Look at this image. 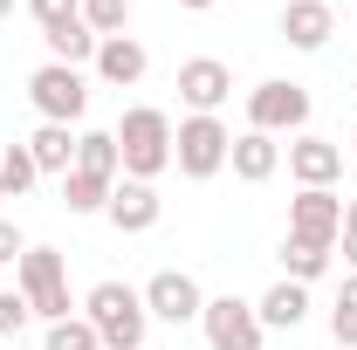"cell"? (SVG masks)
Returning <instances> with one entry per match:
<instances>
[{
  "instance_id": "6da1fadb",
  "label": "cell",
  "mask_w": 357,
  "mask_h": 350,
  "mask_svg": "<svg viewBox=\"0 0 357 350\" xmlns=\"http://www.w3.org/2000/svg\"><path fill=\"white\" fill-rule=\"evenodd\" d=\"M83 316L103 337V350H144V337H151V309L131 282H96L83 296Z\"/></svg>"
},
{
  "instance_id": "7a4b0ae2",
  "label": "cell",
  "mask_w": 357,
  "mask_h": 350,
  "mask_svg": "<svg viewBox=\"0 0 357 350\" xmlns=\"http://www.w3.org/2000/svg\"><path fill=\"white\" fill-rule=\"evenodd\" d=\"M117 165H124V178L151 185V178L172 165V117L151 110V103H131L124 124H117Z\"/></svg>"
},
{
  "instance_id": "3957f363",
  "label": "cell",
  "mask_w": 357,
  "mask_h": 350,
  "mask_svg": "<svg viewBox=\"0 0 357 350\" xmlns=\"http://www.w3.org/2000/svg\"><path fill=\"white\" fill-rule=\"evenodd\" d=\"M14 289H21V303L35 309L42 323H62L69 316V268H62L55 248H28L14 261Z\"/></svg>"
},
{
  "instance_id": "277c9868",
  "label": "cell",
  "mask_w": 357,
  "mask_h": 350,
  "mask_svg": "<svg viewBox=\"0 0 357 350\" xmlns=\"http://www.w3.org/2000/svg\"><path fill=\"white\" fill-rule=\"evenodd\" d=\"M248 131H268V137H282V131H310V89L303 83H282V76H268V83L248 89Z\"/></svg>"
},
{
  "instance_id": "5b68a950",
  "label": "cell",
  "mask_w": 357,
  "mask_h": 350,
  "mask_svg": "<svg viewBox=\"0 0 357 350\" xmlns=\"http://www.w3.org/2000/svg\"><path fill=\"white\" fill-rule=\"evenodd\" d=\"M227 151H234V131H227L220 117H185V124H172V165L185 178H213L227 165Z\"/></svg>"
},
{
  "instance_id": "8992f818",
  "label": "cell",
  "mask_w": 357,
  "mask_h": 350,
  "mask_svg": "<svg viewBox=\"0 0 357 350\" xmlns=\"http://www.w3.org/2000/svg\"><path fill=\"white\" fill-rule=\"evenodd\" d=\"M28 103L42 110V124H76V117L89 110L83 69H69V62H42V69L28 76Z\"/></svg>"
},
{
  "instance_id": "52a82bcc",
  "label": "cell",
  "mask_w": 357,
  "mask_h": 350,
  "mask_svg": "<svg viewBox=\"0 0 357 350\" xmlns=\"http://www.w3.org/2000/svg\"><path fill=\"white\" fill-rule=\"evenodd\" d=\"M199 330H206V350H261V337H268L255 303H241V296H206Z\"/></svg>"
},
{
  "instance_id": "ba28073f",
  "label": "cell",
  "mask_w": 357,
  "mask_h": 350,
  "mask_svg": "<svg viewBox=\"0 0 357 350\" xmlns=\"http://www.w3.org/2000/svg\"><path fill=\"white\" fill-rule=\"evenodd\" d=\"M344 234V199L337 185H303L289 199V241H310V248H337Z\"/></svg>"
},
{
  "instance_id": "9c48e42d",
  "label": "cell",
  "mask_w": 357,
  "mask_h": 350,
  "mask_svg": "<svg viewBox=\"0 0 357 350\" xmlns=\"http://www.w3.org/2000/svg\"><path fill=\"white\" fill-rule=\"evenodd\" d=\"M137 296H144V309H151L158 323H172V330L199 323V309H206V289H199V282H192L185 268H158V275H151V282H144Z\"/></svg>"
},
{
  "instance_id": "30bf717a",
  "label": "cell",
  "mask_w": 357,
  "mask_h": 350,
  "mask_svg": "<svg viewBox=\"0 0 357 350\" xmlns=\"http://www.w3.org/2000/svg\"><path fill=\"white\" fill-rule=\"evenodd\" d=\"M227 96H234V69H227L220 55H192V62H178V103H185L192 117H213Z\"/></svg>"
},
{
  "instance_id": "8fae6325",
  "label": "cell",
  "mask_w": 357,
  "mask_h": 350,
  "mask_svg": "<svg viewBox=\"0 0 357 350\" xmlns=\"http://www.w3.org/2000/svg\"><path fill=\"white\" fill-rule=\"evenodd\" d=\"M158 213H165V199H158L151 185H137V178H117V185H110L103 220H110L117 234H151V227H158Z\"/></svg>"
},
{
  "instance_id": "7c38bea8",
  "label": "cell",
  "mask_w": 357,
  "mask_h": 350,
  "mask_svg": "<svg viewBox=\"0 0 357 350\" xmlns=\"http://www.w3.org/2000/svg\"><path fill=\"white\" fill-rule=\"evenodd\" d=\"M289 172H296V185H337V178H344V144L303 131L289 144Z\"/></svg>"
},
{
  "instance_id": "4fadbf2b",
  "label": "cell",
  "mask_w": 357,
  "mask_h": 350,
  "mask_svg": "<svg viewBox=\"0 0 357 350\" xmlns=\"http://www.w3.org/2000/svg\"><path fill=\"white\" fill-rule=\"evenodd\" d=\"M282 35H289V48L316 55V48L337 35V14H330L323 0H289V7H282Z\"/></svg>"
},
{
  "instance_id": "5bb4252c",
  "label": "cell",
  "mask_w": 357,
  "mask_h": 350,
  "mask_svg": "<svg viewBox=\"0 0 357 350\" xmlns=\"http://www.w3.org/2000/svg\"><path fill=\"white\" fill-rule=\"evenodd\" d=\"M144 69H151L144 42H131V35H110V42H96V76H103L110 89H131V83H144Z\"/></svg>"
},
{
  "instance_id": "9a60e30c",
  "label": "cell",
  "mask_w": 357,
  "mask_h": 350,
  "mask_svg": "<svg viewBox=\"0 0 357 350\" xmlns=\"http://www.w3.org/2000/svg\"><path fill=\"white\" fill-rule=\"evenodd\" d=\"M227 165H234V178L261 185V178L282 172V144H275L268 131H241V137H234V151H227Z\"/></svg>"
},
{
  "instance_id": "2e32d148",
  "label": "cell",
  "mask_w": 357,
  "mask_h": 350,
  "mask_svg": "<svg viewBox=\"0 0 357 350\" xmlns=\"http://www.w3.org/2000/svg\"><path fill=\"white\" fill-rule=\"evenodd\" d=\"M255 316H261V330H303V316H310V289L282 275L261 303H255Z\"/></svg>"
},
{
  "instance_id": "e0dca14e",
  "label": "cell",
  "mask_w": 357,
  "mask_h": 350,
  "mask_svg": "<svg viewBox=\"0 0 357 350\" xmlns=\"http://www.w3.org/2000/svg\"><path fill=\"white\" fill-rule=\"evenodd\" d=\"M28 151H35V172H76V131L69 124H42V131L28 137Z\"/></svg>"
},
{
  "instance_id": "ac0fdd59",
  "label": "cell",
  "mask_w": 357,
  "mask_h": 350,
  "mask_svg": "<svg viewBox=\"0 0 357 350\" xmlns=\"http://www.w3.org/2000/svg\"><path fill=\"white\" fill-rule=\"evenodd\" d=\"M48 62H69V69H83L96 62V35H89V21H69V28H48Z\"/></svg>"
},
{
  "instance_id": "d6986e66",
  "label": "cell",
  "mask_w": 357,
  "mask_h": 350,
  "mask_svg": "<svg viewBox=\"0 0 357 350\" xmlns=\"http://www.w3.org/2000/svg\"><path fill=\"white\" fill-rule=\"evenodd\" d=\"M76 172H96V178H117V131H83L76 137Z\"/></svg>"
},
{
  "instance_id": "ffe728a7",
  "label": "cell",
  "mask_w": 357,
  "mask_h": 350,
  "mask_svg": "<svg viewBox=\"0 0 357 350\" xmlns=\"http://www.w3.org/2000/svg\"><path fill=\"white\" fill-rule=\"evenodd\" d=\"M110 185H117V178L69 172V178H62V206H69V213H103V206H110Z\"/></svg>"
},
{
  "instance_id": "44dd1931",
  "label": "cell",
  "mask_w": 357,
  "mask_h": 350,
  "mask_svg": "<svg viewBox=\"0 0 357 350\" xmlns=\"http://www.w3.org/2000/svg\"><path fill=\"white\" fill-rule=\"evenodd\" d=\"M35 178L42 172H35V151H28V144H7V151H0V199H21Z\"/></svg>"
},
{
  "instance_id": "7402d4cb",
  "label": "cell",
  "mask_w": 357,
  "mask_h": 350,
  "mask_svg": "<svg viewBox=\"0 0 357 350\" xmlns=\"http://www.w3.org/2000/svg\"><path fill=\"white\" fill-rule=\"evenodd\" d=\"M282 268H289V282H303V289H310L316 275L330 268V248H310V241H282Z\"/></svg>"
},
{
  "instance_id": "603a6c76",
  "label": "cell",
  "mask_w": 357,
  "mask_h": 350,
  "mask_svg": "<svg viewBox=\"0 0 357 350\" xmlns=\"http://www.w3.org/2000/svg\"><path fill=\"white\" fill-rule=\"evenodd\" d=\"M83 21H89L96 42H110V35L131 28V0H83Z\"/></svg>"
},
{
  "instance_id": "cb8c5ba5",
  "label": "cell",
  "mask_w": 357,
  "mask_h": 350,
  "mask_svg": "<svg viewBox=\"0 0 357 350\" xmlns=\"http://www.w3.org/2000/svg\"><path fill=\"white\" fill-rule=\"evenodd\" d=\"M330 337L344 350H357V275H344V289H337V303H330Z\"/></svg>"
},
{
  "instance_id": "d4e9b609",
  "label": "cell",
  "mask_w": 357,
  "mask_h": 350,
  "mask_svg": "<svg viewBox=\"0 0 357 350\" xmlns=\"http://www.w3.org/2000/svg\"><path fill=\"white\" fill-rule=\"evenodd\" d=\"M48 350H103V337L89 330V316H62L48 323Z\"/></svg>"
},
{
  "instance_id": "484cf974",
  "label": "cell",
  "mask_w": 357,
  "mask_h": 350,
  "mask_svg": "<svg viewBox=\"0 0 357 350\" xmlns=\"http://www.w3.org/2000/svg\"><path fill=\"white\" fill-rule=\"evenodd\" d=\"M28 14L42 21V35H48V28H69V21H83V0H28Z\"/></svg>"
},
{
  "instance_id": "4316f807",
  "label": "cell",
  "mask_w": 357,
  "mask_h": 350,
  "mask_svg": "<svg viewBox=\"0 0 357 350\" xmlns=\"http://www.w3.org/2000/svg\"><path fill=\"white\" fill-rule=\"evenodd\" d=\"M28 316H35V309L21 303V289H0V337H14V330H28Z\"/></svg>"
},
{
  "instance_id": "83f0119b",
  "label": "cell",
  "mask_w": 357,
  "mask_h": 350,
  "mask_svg": "<svg viewBox=\"0 0 357 350\" xmlns=\"http://www.w3.org/2000/svg\"><path fill=\"white\" fill-rule=\"evenodd\" d=\"M21 254H28V241H21V227H14V220H0V268H14Z\"/></svg>"
},
{
  "instance_id": "f1b7e54d",
  "label": "cell",
  "mask_w": 357,
  "mask_h": 350,
  "mask_svg": "<svg viewBox=\"0 0 357 350\" xmlns=\"http://www.w3.org/2000/svg\"><path fill=\"white\" fill-rule=\"evenodd\" d=\"M344 241V261H351V275H357V234H337Z\"/></svg>"
},
{
  "instance_id": "f546056e",
  "label": "cell",
  "mask_w": 357,
  "mask_h": 350,
  "mask_svg": "<svg viewBox=\"0 0 357 350\" xmlns=\"http://www.w3.org/2000/svg\"><path fill=\"white\" fill-rule=\"evenodd\" d=\"M344 234H357V199H344Z\"/></svg>"
},
{
  "instance_id": "4dcf8cb0",
  "label": "cell",
  "mask_w": 357,
  "mask_h": 350,
  "mask_svg": "<svg viewBox=\"0 0 357 350\" xmlns=\"http://www.w3.org/2000/svg\"><path fill=\"white\" fill-rule=\"evenodd\" d=\"M178 7H192V14H206V7H220V0H178Z\"/></svg>"
},
{
  "instance_id": "1f68e13d",
  "label": "cell",
  "mask_w": 357,
  "mask_h": 350,
  "mask_svg": "<svg viewBox=\"0 0 357 350\" xmlns=\"http://www.w3.org/2000/svg\"><path fill=\"white\" fill-rule=\"evenodd\" d=\"M7 14H14V0H0V21H7Z\"/></svg>"
},
{
  "instance_id": "d6a6232c",
  "label": "cell",
  "mask_w": 357,
  "mask_h": 350,
  "mask_svg": "<svg viewBox=\"0 0 357 350\" xmlns=\"http://www.w3.org/2000/svg\"><path fill=\"white\" fill-rule=\"evenodd\" d=\"M323 7H330V0H323Z\"/></svg>"
},
{
  "instance_id": "836d02e7",
  "label": "cell",
  "mask_w": 357,
  "mask_h": 350,
  "mask_svg": "<svg viewBox=\"0 0 357 350\" xmlns=\"http://www.w3.org/2000/svg\"><path fill=\"white\" fill-rule=\"evenodd\" d=\"M0 350H7V344H0Z\"/></svg>"
},
{
  "instance_id": "e575fe53",
  "label": "cell",
  "mask_w": 357,
  "mask_h": 350,
  "mask_svg": "<svg viewBox=\"0 0 357 350\" xmlns=\"http://www.w3.org/2000/svg\"><path fill=\"white\" fill-rule=\"evenodd\" d=\"M351 137H357V131H351Z\"/></svg>"
}]
</instances>
